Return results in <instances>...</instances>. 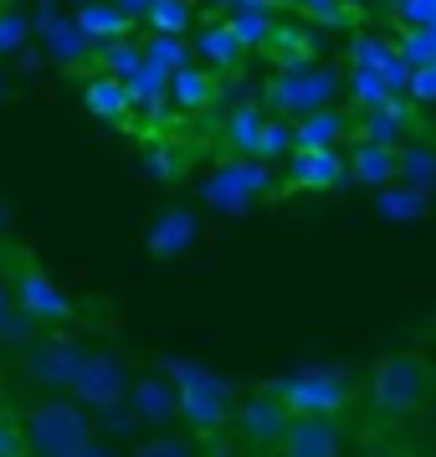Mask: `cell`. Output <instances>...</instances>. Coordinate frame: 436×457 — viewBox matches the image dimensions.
<instances>
[{"instance_id": "cell-1", "label": "cell", "mask_w": 436, "mask_h": 457, "mask_svg": "<svg viewBox=\"0 0 436 457\" xmlns=\"http://www.w3.org/2000/svg\"><path fill=\"white\" fill-rule=\"evenodd\" d=\"M436 395V365L421 350H385L370 365L365 401L380 416H415L426 411Z\"/></svg>"}, {"instance_id": "cell-2", "label": "cell", "mask_w": 436, "mask_h": 457, "mask_svg": "<svg viewBox=\"0 0 436 457\" xmlns=\"http://www.w3.org/2000/svg\"><path fill=\"white\" fill-rule=\"evenodd\" d=\"M16 427H21L26 457H72L93 442V416L72 395H37Z\"/></svg>"}, {"instance_id": "cell-3", "label": "cell", "mask_w": 436, "mask_h": 457, "mask_svg": "<svg viewBox=\"0 0 436 457\" xmlns=\"http://www.w3.org/2000/svg\"><path fill=\"white\" fill-rule=\"evenodd\" d=\"M169 386H175V411L185 416L195 432H221V427H231V391L216 380L210 370H201V365H169Z\"/></svg>"}, {"instance_id": "cell-4", "label": "cell", "mask_w": 436, "mask_h": 457, "mask_svg": "<svg viewBox=\"0 0 436 457\" xmlns=\"http://www.w3.org/2000/svg\"><path fill=\"white\" fill-rule=\"evenodd\" d=\"M83 354L87 350L78 339H67L62 329H46L42 339H31L21 350V375L31 386H46V395H67L83 370Z\"/></svg>"}, {"instance_id": "cell-5", "label": "cell", "mask_w": 436, "mask_h": 457, "mask_svg": "<svg viewBox=\"0 0 436 457\" xmlns=\"http://www.w3.org/2000/svg\"><path fill=\"white\" fill-rule=\"evenodd\" d=\"M128 365L119 360L113 350H87L83 354V370H78V380H72V401L83 406L87 416L98 411V416H113V411H124V401H128Z\"/></svg>"}, {"instance_id": "cell-6", "label": "cell", "mask_w": 436, "mask_h": 457, "mask_svg": "<svg viewBox=\"0 0 436 457\" xmlns=\"http://www.w3.org/2000/svg\"><path fill=\"white\" fill-rule=\"evenodd\" d=\"M267 391L288 406L292 416H339L354 401L350 380L329 370H308V375H283V380H267Z\"/></svg>"}, {"instance_id": "cell-7", "label": "cell", "mask_w": 436, "mask_h": 457, "mask_svg": "<svg viewBox=\"0 0 436 457\" xmlns=\"http://www.w3.org/2000/svg\"><path fill=\"white\" fill-rule=\"evenodd\" d=\"M292 421H298V416H292L272 391L242 395V401L231 406V427H236V436H242V447H251V453H277Z\"/></svg>"}, {"instance_id": "cell-8", "label": "cell", "mask_w": 436, "mask_h": 457, "mask_svg": "<svg viewBox=\"0 0 436 457\" xmlns=\"http://www.w3.org/2000/svg\"><path fill=\"white\" fill-rule=\"evenodd\" d=\"M11 303L31 319V324H42V329H67L78 309H72V298H67L52 278H46L31 257H26L21 268H16V288H11Z\"/></svg>"}, {"instance_id": "cell-9", "label": "cell", "mask_w": 436, "mask_h": 457, "mask_svg": "<svg viewBox=\"0 0 436 457\" xmlns=\"http://www.w3.org/2000/svg\"><path fill=\"white\" fill-rule=\"evenodd\" d=\"M350 453V432L339 427V416H298L283 436L277 457H344Z\"/></svg>"}, {"instance_id": "cell-10", "label": "cell", "mask_w": 436, "mask_h": 457, "mask_svg": "<svg viewBox=\"0 0 436 457\" xmlns=\"http://www.w3.org/2000/svg\"><path fill=\"white\" fill-rule=\"evenodd\" d=\"M128 401H134V416L139 421H169L175 416V386H165L160 375H144L128 386Z\"/></svg>"}, {"instance_id": "cell-11", "label": "cell", "mask_w": 436, "mask_h": 457, "mask_svg": "<svg viewBox=\"0 0 436 457\" xmlns=\"http://www.w3.org/2000/svg\"><path fill=\"white\" fill-rule=\"evenodd\" d=\"M344 165L333 160V149H298V165H292V186L303 190H329L339 186Z\"/></svg>"}, {"instance_id": "cell-12", "label": "cell", "mask_w": 436, "mask_h": 457, "mask_svg": "<svg viewBox=\"0 0 436 457\" xmlns=\"http://www.w3.org/2000/svg\"><path fill=\"white\" fill-rule=\"evenodd\" d=\"M83 104L87 113H98V119H124L128 113V83L124 78H93L83 87Z\"/></svg>"}, {"instance_id": "cell-13", "label": "cell", "mask_w": 436, "mask_h": 457, "mask_svg": "<svg viewBox=\"0 0 436 457\" xmlns=\"http://www.w3.org/2000/svg\"><path fill=\"white\" fill-rule=\"evenodd\" d=\"M339 134H350V119L333 113V108H318L308 124H303V134H298V149H329Z\"/></svg>"}, {"instance_id": "cell-14", "label": "cell", "mask_w": 436, "mask_h": 457, "mask_svg": "<svg viewBox=\"0 0 436 457\" xmlns=\"http://www.w3.org/2000/svg\"><path fill=\"white\" fill-rule=\"evenodd\" d=\"M201 52H206V67H236V57H242V37H236L231 26H210L206 37H201Z\"/></svg>"}, {"instance_id": "cell-15", "label": "cell", "mask_w": 436, "mask_h": 457, "mask_svg": "<svg viewBox=\"0 0 436 457\" xmlns=\"http://www.w3.org/2000/svg\"><path fill=\"white\" fill-rule=\"evenodd\" d=\"M395 170H400V154H395V149H359V160H354V175L370 180V186L395 180Z\"/></svg>"}, {"instance_id": "cell-16", "label": "cell", "mask_w": 436, "mask_h": 457, "mask_svg": "<svg viewBox=\"0 0 436 457\" xmlns=\"http://www.w3.org/2000/svg\"><path fill=\"white\" fill-rule=\"evenodd\" d=\"M144 16H149V26H154L160 37H165V31H185L190 26V0H149Z\"/></svg>"}, {"instance_id": "cell-17", "label": "cell", "mask_w": 436, "mask_h": 457, "mask_svg": "<svg viewBox=\"0 0 436 457\" xmlns=\"http://www.w3.org/2000/svg\"><path fill=\"white\" fill-rule=\"evenodd\" d=\"M134 457H195V453H190V442H185V436L154 432L149 442H139V447H134Z\"/></svg>"}, {"instance_id": "cell-18", "label": "cell", "mask_w": 436, "mask_h": 457, "mask_svg": "<svg viewBox=\"0 0 436 457\" xmlns=\"http://www.w3.org/2000/svg\"><path fill=\"white\" fill-rule=\"evenodd\" d=\"M83 31H93V37H119L128 21H113V11H103V5H83Z\"/></svg>"}, {"instance_id": "cell-19", "label": "cell", "mask_w": 436, "mask_h": 457, "mask_svg": "<svg viewBox=\"0 0 436 457\" xmlns=\"http://www.w3.org/2000/svg\"><path fill=\"white\" fill-rule=\"evenodd\" d=\"M180 93H185L190 108H201L206 93H216V78H210V72H180Z\"/></svg>"}, {"instance_id": "cell-20", "label": "cell", "mask_w": 436, "mask_h": 457, "mask_svg": "<svg viewBox=\"0 0 436 457\" xmlns=\"http://www.w3.org/2000/svg\"><path fill=\"white\" fill-rule=\"evenodd\" d=\"M0 457H26V442H21V427L0 416Z\"/></svg>"}, {"instance_id": "cell-21", "label": "cell", "mask_w": 436, "mask_h": 457, "mask_svg": "<svg viewBox=\"0 0 436 457\" xmlns=\"http://www.w3.org/2000/svg\"><path fill=\"white\" fill-rule=\"evenodd\" d=\"M411 93H415V98H426V104H436V62L421 67V72L411 78Z\"/></svg>"}, {"instance_id": "cell-22", "label": "cell", "mask_w": 436, "mask_h": 457, "mask_svg": "<svg viewBox=\"0 0 436 457\" xmlns=\"http://www.w3.org/2000/svg\"><path fill=\"white\" fill-rule=\"evenodd\" d=\"M257 134H262L257 113H242V119H236V145H242V149H257Z\"/></svg>"}, {"instance_id": "cell-23", "label": "cell", "mask_w": 436, "mask_h": 457, "mask_svg": "<svg viewBox=\"0 0 436 457\" xmlns=\"http://www.w3.org/2000/svg\"><path fill=\"white\" fill-rule=\"evenodd\" d=\"M72 457H108V453H98V447H93V442H87L83 453H72Z\"/></svg>"}, {"instance_id": "cell-24", "label": "cell", "mask_w": 436, "mask_h": 457, "mask_svg": "<svg viewBox=\"0 0 436 457\" xmlns=\"http://www.w3.org/2000/svg\"><path fill=\"white\" fill-rule=\"evenodd\" d=\"M370 457H395V453H370Z\"/></svg>"}, {"instance_id": "cell-25", "label": "cell", "mask_w": 436, "mask_h": 457, "mask_svg": "<svg viewBox=\"0 0 436 457\" xmlns=\"http://www.w3.org/2000/svg\"><path fill=\"white\" fill-rule=\"evenodd\" d=\"M432 339H436V324H432Z\"/></svg>"}]
</instances>
